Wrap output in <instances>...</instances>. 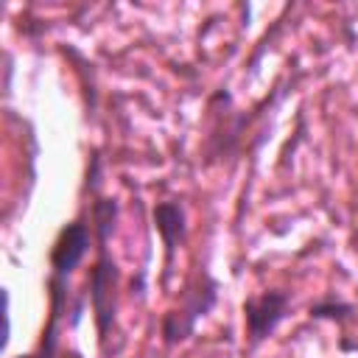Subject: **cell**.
I'll use <instances>...</instances> for the list:
<instances>
[{"label": "cell", "instance_id": "cell-1", "mask_svg": "<svg viewBox=\"0 0 358 358\" xmlns=\"http://www.w3.org/2000/svg\"><path fill=\"white\" fill-rule=\"evenodd\" d=\"M218 299V282L210 274H201L199 285L185 291V305L179 310H168L162 319V338L165 344H179L193 333V324L215 305Z\"/></svg>", "mask_w": 358, "mask_h": 358}, {"label": "cell", "instance_id": "cell-2", "mask_svg": "<svg viewBox=\"0 0 358 358\" xmlns=\"http://www.w3.org/2000/svg\"><path fill=\"white\" fill-rule=\"evenodd\" d=\"M288 308H291V294L280 288L263 291L260 296H249L243 302V322L249 341L260 344L263 338H268L277 330V324L288 316Z\"/></svg>", "mask_w": 358, "mask_h": 358}, {"label": "cell", "instance_id": "cell-3", "mask_svg": "<svg viewBox=\"0 0 358 358\" xmlns=\"http://www.w3.org/2000/svg\"><path fill=\"white\" fill-rule=\"evenodd\" d=\"M87 246H90V227L81 224V221L67 224L59 232V238L53 243V252H50L53 280H64L81 263V257L87 255Z\"/></svg>", "mask_w": 358, "mask_h": 358}, {"label": "cell", "instance_id": "cell-4", "mask_svg": "<svg viewBox=\"0 0 358 358\" xmlns=\"http://www.w3.org/2000/svg\"><path fill=\"white\" fill-rule=\"evenodd\" d=\"M101 243V257L92 268V280H90V296L95 305V316H98V333L106 336L109 322H112V285H115V263L106 255V241Z\"/></svg>", "mask_w": 358, "mask_h": 358}, {"label": "cell", "instance_id": "cell-5", "mask_svg": "<svg viewBox=\"0 0 358 358\" xmlns=\"http://www.w3.org/2000/svg\"><path fill=\"white\" fill-rule=\"evenodd\" d=\"M154 224H157V232L162 235L165 255H168V263H171L176 243L185 238V210H182V204L179 201H159L154 207Z\"/></svg>", "mask_w": 358, "mask_h": 358}, {"label": "cell", "instance_id": "cell-6", "mask_svg": "<svg viewBox=\"0 0 358 358\" xmlns=\"http://www.w3.org/2000/svg\"><path fill=\"white\" fill-rule=\"evenodd\" d=\"M350 313H352V305L350 302H338L333 296L310 305V316H316V319H322V316H327V319H347Z\"/></svg>", "mask_w": 358, "mask_h": 358}]
</instances>
